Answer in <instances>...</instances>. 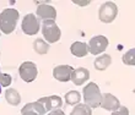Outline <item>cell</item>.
I'll list each match as a JSON object with an SVG mask.
<instances>
[{
    "instance_id": "1",
    "label": "cell",
    "mask_w": 135,
    "mask_h": 115,
    "mask_svg": "<svg viewBox=\"0 0 135 115\" xmlns=\"http://www.w3.org/2000/svg\"><path fill=\"white\" fill-rule=\"evenodd\" d=\"M18 11L16 9L7 7L0 12V31L4 34H11L15 31L18 20Z\"/></svg>"
},
{
    "instance_id": "2",
    "label": "cell",
    "mask_w": 135,
    "mask_h": 115,
    "mask_svg": "<svg viewBox=\"0 0 135 115\" xmlns=\"http://www.w3.org/2000/svg\"><path fill=\"white\" fill-rule=\"evenodd\" d=\"M82 94H84L85 104L89 105L91 109L92 108H98V107H100L102 94H101L100 87L97 86L95 82H89L87 86L84 87Z\"/></svg>"
},
{
    "instance_id": "3",
    "label": "cell",
    "mask_w": 135,
    "mask_h": 115,
    "mask_svg": "<svg viewBox=\"0 0 135 115\" xmlns=\"http://www.w3.org/2000/svg\"><path fill=\"white\" fill-rule=\"evenodd\" d=\"M42 34L48 43H57L61 37V31L53 20H47L42 23Z\"/></svg>"
},
{
    "instance_id": "4",
    "label": "cell",
    "mask_w": 135,
    "mask_h": 115,
    "mask_svg": "<svg viewBox=\"0 0 135 115\" xmlns=\"http://www.w3.org/2000/svg\"><path fill=\"white\" fill-rule=\"evenodd\" d=\"M118 15V6L112 1H106L101 5L98 10V17L103 23H110L115 20Z\"/></svg>"
},
{
    "instance_id": "5",
    "label": "cell",
    "mask_w": 135,
    "mask_h": 115,
    "mask_svg": "<svg viewBox=\"0 0 135 115\" xmlns=\"http://www.w3.org/2000/svg\"><path fill=\"white\" fill-rule=\"evenodd\" d=\"M39 27H41V23H39V18L33 14H27L22 20V25L21 28L25 34L27 36H35L39 32Z\"/></svg>"
},
{
    "instance_id": "6",
    "label": "cell",
    "mask_w": 135,
    "mask_h": 115,
    "mask_svg": "<svg viewBox=\"0 0 135 115\" xmlns=\"http://www.w3.org/2000/svg\"><path fill=\"white\" fill-rule=\"evenodd\" d=\"M18 74H20V77L25 82H32L38 75V70H37V66H36L35 62L25 61V62H22L20 69H18Z\"/></svg>"
},
{
    "instance_id": "7",
    "label": "cell",
    "mask_w": 135,
    "mask_h": 115,
    "mask_svg": "<svg viewBox=\"0 0 135 115\" xmlns=\"http://www.w3.org/2000/svg\"><path fill=\"white\" fill-rule=\"evenodd\" d=\"M108 39H107V37L104 36H96V37H92L89 42V51L91 53L92 55H98L107 49L108 47Z\"/></svg>"
},
{
    "instance_id": "8",
    "label": "cell",
    "mask_w": 135,
    "mask_h": 115,
    "mask_svg": "<svg viewBox=\"0 0 135 115\" xmlns=\"http://www.w3.org/2000/svg\"><path fill=\"white\" fill-rule=\"evenodd\" d=\"M37 102H39L44 107L46 112H52L55 109H60L63 105V99L59 96H48V97H43L41 99H38Z\"/></svg>"
},
{
    "instance_id": "9",
    "label": "cell",
    "mask_w": 135,
    "mask_h": 115,
    "mask_svg": "<svg viewBox=\"0 0 135 115\" xmlns=\"http://www.w3.org/2000/svg\"><path fill=\"white\" fill-rule=\"evenodd\" d=\"M100 107L103 109H106V110H109V112H114V110H117L120 107V102L113 94L104 93V94H102V98H101Z\"/></svg>"
},
{
    "instance_id": "10",
    "label": "cell",
    "mask_w": 135,
    "mask_h": 115,
    "mask_svg": "<svg viewBox=\"0 0 135 115\" xmlns=\"http://www.w3.org/2000/svg\"><path fill=\"white\" fill-rule=\"evenodd\" d=\"M74 69L69 66V65H59L55 66L53 70V76L54 79L59 81V82H68L71 77V72Z\"/></svg>"
},
{
    "instance_id": "11",
    "label": "cell",
    "mask_w": 135,
    "mask_h": 115,
    "mask_svg": "<svg viewBox=\"0 0 135 115\" xmlns=\"http://www.w3.org/2000/svg\"><path fill=\"white\" fill-rule=\"evenodd\" d=\"M89 77H90V71L87 69L79 67V69L73 70L70 80L73 81V83H74L75 86H82L89 80Z\"/></svg>"
},
{
    "instance_id": "12",
    "label": "cell",
    "mask_w": 135,
    "mask_h": 115,
    "mask_svg": "<svg viewBox=\"0 0 135 115\" xmlns=\"http://www.w3.org/2000/svg\"><path fill=\"white\" fill-rule=\"evenodd\" d=\"M37 16L41 18H43L44 21L47 20H55L57 18V11L52 5L48 4H41L37 7Z\"/></svg>"
},
{
    "instance_id": "13",
    "label": "cell",
    "mask_w": 135,
    "mask_h": 115,
    "mask_svg": "<svg viewBox=\"0 0 135 115\" xmlns=\"http://www.w3.org/2000/svg\"><path fill=\"white\" fill-rule=\"evenodd\" d=\"M70 51L74 56L84 58L89 53V47H87V44L84 43V42H75V43L71 44Z\"/></svg>"
},
{
    "instance_id": "14",
    "label": "cell",
    "mask_w": 135,
    "mask_h": 115,
    "mask_svg": "<svg viewBox=\"0 0 135 115\" xmlns=\"http://www.w3.org/2000/svg\"><path fill=\"white\" fill-rule=\"evenodd\" d=\"M112 64V56L108 54H103L101 56L96 58L95 61H93V66L96 70L98 71H103V70H106L109 65Z\"/></svg>"
},
{
    "instance_id": "15",
    "label": "cell",
    "mask_w": 135,
    "mask_h": 115,
    "mask_svg": "<svg viewBox=\"0 0 135 115\" xmlns=\"http://www.w3.org/2000/svg\"><path fill=\"white\" fill-rule=\"evenodd\" d=\"M5 99H6V102L10 105L16 107V105H18L20 102H21V96H20V93H18L16 90H14V88H7V90L5 91Z\"/></svg>"
},
{
    "instance_id": "16",
    "label": "cell",
    "mask_w": 135,
    "mask_h": 115,
    "mask_svg": "<svg viewBox=\"0 0 135 115\" xmlns=\"http://www.w3.org/2000/svg\"><path fill=\"white\" fill-rule=\"evenodd\" d=\"M26 110H30V112H35L36 114L38 115H44L46 114V109L39 102H33V103H27V104L21 109V112H26Z\"/></svg>"
},
{
    "instance_id": "17",
    "label": "cell",
    "mask_w": 135,
    "mask_h": 115,
    "mask_svg": "<svg viewBox=\"0 0 135 115\" xmlns=\"http://www.w3.org/2000/svg\"><path fill=\"white\" fill-rule=\"evenodd\" d=\"M33 49H35V51L39 55L47 54L48 50H49V44L46 43L43 39H36L35 42H33Z\"/></svg>"
},
{
    "instance_id": "18",
    "label": "cell",
    "mask_w": 135,
    "mask_h": 115,
    "mask_svg": "<svg viewBox=\"0 0 135 115\" xmlns=\"http://www.w3.org/2000/svg\"><path fill=\"white\" fill-rule=\"evenodd\" d=\"M81 101V94L79 93L78 91H69L65 94V102L69 105H76Z\"/></svg>"
},
{
    "instance_id": "19",
    "label": "cell",
    "mask_w": 135,
    "mask_h": 115,
    "mask_svg": "<svg viewBox=\"0 0 135 115\" xmlns=\"http://www.w3.org/2000/svg\"><path fill=\"white\" fill-rule=\"evenodd\" d=\"M70 115H92V109L90 108L89 105L84 104H76L73 109V112L70 113Z\"/></svg>"
},
{
    "instance_id": "20",
    "label": "cell",
    "mask_w": 135,
    "mask_h": 115,
    "mask_svg": "<svg viewBox=\"0 0 135 115\" xmlns=\"http://www.w3.org/2000/svg\"><path fill=\"white\" fill-rule=\"evenodd\" d=\"M134 54H135V50L134 49H130L123 55V62L125 65H129V66H133L135 64V58H134Z\"/></svg>"
},
{
    "instance_id": "21",
    "label": "cell",
    "mask_w": 135,
    "mask_h": 115,
    "mask_svg": "<svg viewBox=\"0 0 135 115\" xmlns=\"http://www.w3.org/2000/svg\"><path fill=\"white\" fill-rule=\"evenodd\" d=\"M11 81H12V77L7 74H1L0 72V85L4 87H7L11 85Z\"/></svg>"
},
{
    "instance_id": "22",
    "label": "cell",
    "mask_w": 135,
    "mask_h": 115,
    "mask_svg": "<svg viewBox=\"0 0 135 115\" xmlns=\"http://www.w3.org/2000/svg\"><path fill=\"white\" fill-rule=\"evenodd\" d=\"M112 115H129V110L127 107H119L117 110L112 112Z\"/></svg>"
},
{
    "instance_id": "23",
    "label": "cell",
    "mask_w": 135,
    "mask_h": 115,
    "mask_svg": "<svg viewBox=\"0 0 135 115\" xmlns=\"http://www.w3.org/2000/svg\"><path fill=\"white\" fill-rule=\"evenodd\" d=\"M48 115H65V114L61 109H55V110H52V112H48Z\"/></svg>"
},
{
    "instance_id": "24",
    "label": "cell",
    "mask_w": 135,
    "mask_h": 115,
    "mask_svg": "<svg viewBox=\"0 0 135 115\" xmlns=\"http://www.w3.org/2000/svg\"><path fill=\"white\" fill-rule=\"evenodd\" d=\"M74 4L80 5V6H86V5H89L90 4V1H78V0H74Z\"/></svg>"
},
{
    "instance_id": "25",
    "label": "cell",
    "mask_w": 135,
    "mask_h": 115,
    "mask_svg": "<svg viewBox=\"0 0 135 115\" xmlns=\"http://www.w3.org/2000/svg\"><path fill=\"white\" fill-rule=\"evenodd\" d=\"M22 115H38V114H36L35 112H30V110H26V112H21Z\"/></svg>"
},
{
    "instance_id": "26",
    "label": "cell",
    "mask_w": 135,
    "mask_h": 115,
    "mask_svg": "<svg viewBox=\"0 0 135 115\" xmlns=\"http://www.w3.org/2000/svg\"><path fill=\"white\" fill-rule=\"evenodd\" d=\"M0 93H1V86H0Z\"/></svg>"
}]
</instances>
